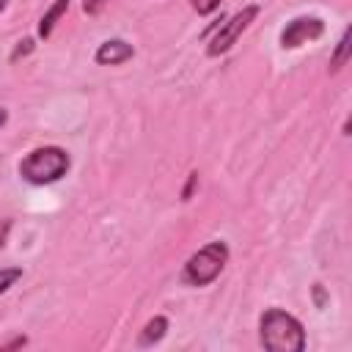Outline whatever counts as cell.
Here are the masks:
<instances>
[{"mask_svg": "<svg viewBox=\"0 0 352 352\" xmlns=\"http://www.w3.org/2000/svg\"><path fill=\"white\" fill-rule=\"evenodd\" d=\"M258 341L267 352H302L305 327L294 314L283 308H267L258 319Z\"/></svg>", "mask_w": 352, "mask_h": 352, "instance_id": "1", "label": "cell"}, {"mask_svg": "<svg viewBox=\"0 0 352 352\" xmlns=\"http://www.w3.org/2000/svg\"><path fill=\"white\" fill-rule=\"evenodd\" d=\"M72 168V157L60 146H41L19 160V176L28 184H55Z\"/></svg>", "mask_w": 352, "mask_h": 352, "instance_id": "2", "label": "cell"}, {"mask_svg": "<svg viewBox=\"0 0 352 352\" xmlns=\"http://www.w3.org/2000/svg\"><path fill=\"white\" fill-rule=\"evenodd\" d=\"M228 261V245L226 242H206L204 248H198L182 270V280L187 286H209L226 267Z\"/></svg>", "mask_w": 352, "mask_h": 352, "instance_id": "3", "label": "cell"}, {"mask_svg": "<svg viewBox=\"0 0 352 352\" xmlns=\"http://www.w3.org/2000/svg\"><path fill=\"white\" fill-rule=\"evenodd\" d=\"M258 6L256 3H250V6H245L242 11H236L234 16H228L226 22H220V28H217V33L209 38V44H206V55L209 58H217V55H223V52H228L234 44H236V38L250 28V22L258 16Z\"/></svg>", "mask_w": 352, "mask_h": 352, "instance_id": "4", "label": "cell"}, {"mask_svg": "<svg viewBox=\"0 0 352 352\" xmlns=\"http://www.w3.org/2000/svg\"><path fill=\"white\" fill-rule=\"evenodd\" d=\"M322 33H324V22L319 16H297V19L286 22V28L280 30V47L297 50L308 41H316Z\"/></svg>", "mask_w": 352, "mask_h": 352, "instance_id": "5", "label": "cell"}, {"mask_svg": "<svg viewBox=\"0 0 352 352\" xmlns=\"http://www.w3.org/2000/svg\"><path fill=\"white\" fill-rule=\"evenodd\" d=\"M132 55H135V47L129 41H124V38H107V41H102L96 47L94 60L99 66H121V63L132 60Z\"/></svg>", "mask_w": 352, "mask_h": 352, "instance_id": "6", "label": "cell"}, {"mask_svg": "<svg viewBox=\"0 0 352 352\" xmlns=\"http://www.w3.org/2000/svg\"><path fill=\"white\" fill-rule=\"evenodd\" d=\"M69 3H72V0H55V3L44 11V16L38 19V36H41V38H50V36H52V30H55L58 19L69 11Z\"/></svg>", "mask_w": 352, "mask_h": 352, "instance_id": "7", "label": "cell"}, {"mask_svg": "<svg viewBox=\"0 0 352 352\" xmlns=\"http://www.w3.org/2000/svg\"><path fill=\"white\" fill-rule=\"evenodd\" d=\"M165 330H168V319L165 316H154V319H148L146 322V327H143V333H140V346H151V344H157L162 336H165Z\"/></svg>", "mask_w": 352, "mask_h": 352, "instance_id": "8", "label": "cell"}, {"mask_svg": "<svg viewBox=\"0 0 352 352\" xmlns=\"http://www.w3.org/2000/svg\"><path fill=\"white\" fill-rule=\"evenodd\" d=\"M346 60H349V28L341 33V38H338V47H336V55L330 58V72H338L341 66H346Z\"/></svg>", "mask_w": 352, "mask_h": 352, "instance_id": "9", "label": "cell"}, {"mask_svg": "<svg viewBox=\"0 0 352 352\" xmlns=\"http://www.w3.org/2000/svg\"><path fill=\"white\" fill-rule=\"evenodd\" d=\"M19 278H22V267H3L0 270V294L8 292Z\"/></svg>", "mask_w": 352, "mask_h": 352, "instance_id": "10", "label": "cell"}, {"mask_svg": "<svg viewBox=\"0 0 352 352\" xmlns=\"http://www.w3.org/2000/svg\"><path fill=\"white\" fill-rule=\"evenodd\" d=\"M220 3H223V0H190L192 11H198L201 16H209V14H214V11L220 8Z\"/></svg>", "mask_w": 352, "mask_h": 352, "instance_id": "11", "label": "cell"}, {"mask_svg": "<svg viewBox=\"0 0 352 352\" xmlns=\"http://www.w3.org/2000/svg\"><path fill=\"white\" fill-rule=\"evenodd\" d=\"M28 52H33V38H25V41H19V47L11 52V60H16L19 55H28Z\"/></svg>", "mask_w": 352, "mask_h": 352, "instance_id": "12", "label": "cell"}, {"mask_svg": "<svg viewBox=\"0 0 352 352\" xmlns=\"http://www.w3.org/2000/svg\"><path fill=\"white\" fill-rule=\"evenodd\" d=\"M104 3H107V0H82V11L94 16V14H99V11H102V6H104Z\"/></svg>", "mask_w": 352, "mask_h": 352, "instance_id": "13", "label": "cell"}, {"mask_svg": "<svg viewBox=\"0 0 352 352\" xmlns=\"http://www.w3.org/2000/svg\"><path fill=\"white\" fill-rule=\"evenodd\" d=\"M6 236H8V223H0V248L6 245Z\"/></svg>", "mask_w": 352, "mask_h": 352, "instance_id": "14", "label": "cell"}, {"mask_svg": "<svg viewBox=\"0 0 352 352\" xmlns=\"http://www.w3.org/2000/svg\"><path fill=\"white\" fill-rule=\"evenodd\" d=\"M6 121H8V113H6V110H3V107H0V126H3V124H6Z\"/></svg>", "mask_w": 352, "mask_h": 352, "instance_id": "15", "label": "cell"}, {"mask_svg": "<svg viewBox=\"0 0 352 352\" xmlns=\"http://www.w3.org/2000/svg\"><path fill=\"white\" fill-rule=\"evenodd\" d=\"M6 6H8V0H0V11H3V8H6Z\"/></svg>", "mask_w": 352, "mask_h": 352, "instance_id": "16", "label": "cell"}]
</instances>
